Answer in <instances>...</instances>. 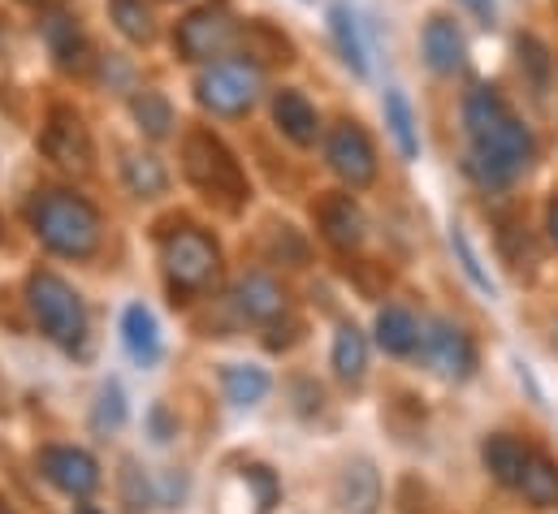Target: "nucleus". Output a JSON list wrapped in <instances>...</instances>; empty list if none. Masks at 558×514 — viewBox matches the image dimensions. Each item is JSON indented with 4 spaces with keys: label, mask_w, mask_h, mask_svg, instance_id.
<instances>
[{
    "label": "nucleus",
    "mask_w": 558,
    "mask_h": 514,
    "mask_svg": "<svg viewBox=\"0 0 558 514\" xmlns=\"http://www.w3.org/2000/svg\"><path fill=\"white\" fill-rule=\"evenodd\" d=\"M31 225H35L39 243L52 256H65V259H92L100 252V234H105L96 204H87L74 191H61V186L35 195Z\"/></svg>",
    "instance_id": "obj_1"
},
{
    "label": "nucleus",
    "mask_w": 558,
    "mask_h": 514,
    "mask_svg": "<svg viewBox=\"0 0 558 514\" xmlns=\"http://www.w3.org/2000/svg\"><path fill=\"white\" fill-rule=\"evenodd\" d=\"M182 173L208 199H226L230 208L247 204V173H243V164L234 160V151L213 130L204 126L186 130V138H182Z\"/></svg>",
    "instance_id": "obj_2"
},
{
    "label": "nucleus",
    "mask_w": 558,
    "mask_h": 514,
    "mask_svg": "<svg viewBox=\"0 0 558 514\" xmlns=\"http://www.w3.org/2000/svg\"><path fill=\"white\" fill-rule=\"evenodd\" d=\"M26 303H31L35 320H39V329H44L61 351L74 355V351L87 346V307H83L78 290H74L65 277H57V272H48V268H35V272L26 277Z\"/></svg>",
    "instance_id": "obj_3"
},
{
    "label": "nucleus",
    "mask_w": 558,
    "mask_h": 514,
    "mask_svg": "<svg viewBox=\"0 0 558 514\" xmlns=\"http://www.w3.org/2000/svg\"><path fill=\"white\" fill-rule=\"evenodd\" d=\"M160 268H165L173 303H182L191 294H204L221 277V247L204 230L182 225V230L160 238Z\"/></svg>",
    "instance_id": "obj_4"
},
{
    "label": "nucleus",
    "mask_w": 558,
    "mask_h": 514,
    "mask_svg": "<svg viewBox=\"0 0 558 514\" xmlns=\"http://www.w3.org/2000/svg\"><path fill=\"white\" fill-rule=\"evenodd\" d=\"M533 156H537L533 130L524 126V122H515V118H507L489 138L472 143L463 169H468V178H472L476 186L502 191V186H511V182L533 164Z\"/></svg>",
    "instance_id": "obj_5"
},
{
    "label": "nucleus",
    "mask_w": 558,
    "mask_h": 514,
    "mask_svg": "<svg viewBox=\"0 0 558 514\" xmlns=\"http://www.w3.org/2000/svg\"><path fill=\"white\" fill-rule=\"evenodd\" d=\"M265 96V78L256 61H213L199 78H195V100L217 113V118H243L260 105Z\"/></svg>",
    "instance_id": "obj_6"
},
{
    "label": "nucleus",
    "mask_w": 558,
    "mask_h": 514,
    "mask_svg": "<svg viewBox=\"0 0 558 514\" xmlns=\"http://www.w3.org/2000/svg\"><path fill=\"white\" fill-rule=\"evenodd\" d=\"M39 151L70 169V173H87L92 160H96V147H92V134L83 126V118L70 109V105H52L48 109V122H44V134H39Z\"/></svg>",
    "instance_id": "obj_7"
},
{
    "label": "nucleus",
    "mask_w": 558,
    "mask_h": 514,
    "mask_svg": "<svg viewBox=\"0 0 558 514\" xmlns=\"http://www.w3.org/2000/svg\"><path fill=\"white\" fill-rule=\"evenodd\" d=\"M325 160L329 169L351 186V191H364L377 182V147L373 138L364 134V126L355 122H338L325 138Z\"/></svg>",
    "instance_id": "obj_8"
},
{
    "label": "nucleus",
    "mask_w": 558,
    "mask_h": 514,
    "mask_svg": "<svg viewBox=\"0 0 558 514\" xmlns=\"http://www.w3.org/2000/svg\"><path fill=\"white\" fill-rule=\"evenodd\" d=\"M234 22L226 17V9H213V4H204V9H191L178 26H173V52L182 57V61H213V57H221L230 44H234Z\"/></svg>",
    "instance_id": "obj_9"
},
{
    "label": "nucleus",
    "mask_w": 558,
    "mask_h": 514,
    "mask_svg": "<svg viewBox=\"0 0 558 514\" xmlns=\"http://www.w3.org/2000/svg\"><path fill=\"white\" fill-rule=\"evenodd\" d=\"M420 346H424V359L433 364L437 377L446 381H468L476 372V346L472 338L450 325V320H433L424 333H420Z\"/></svg>",
    "instance_id": "obj_10"
},
{
    "label": "nucleus",
    "mask_w": 558,
    "mask_h": 514,
    "mask_svg": "<svg viewBox=\"0 0 558 514\" xmlns=\"http://www.w3.org/2000/svg\"><path fill=\"white\" fill-rule=\"evenodd\" d=\"M39 472L48 476V485H57L61 493H70L78 502H87L100 489V463L87 450H74V445L39 450Z\"/></svg>",
    "instance_id": "obj_11"
},
{
    "label": "nucleus",
    "mask_w": 558,
    "mask_h": 514,
    "mask_svg": "<svg viewBox=\"0 0 558 514\" xmlns=\"http://www.w3.org/2000/svg\"><path fill=\"white\" fill-rule=\"evenodd\" d=\"M39 30H44V44H48V52H52V61H57L61 70L83 74V70L92 65V44H87V35H83V26H78L74 13L52 9V13L39 22Z\"/></svg>",
    "instance_id": "obj_12"
},
{
    "label": "nucleus",
    "mask_w": 558,
    "mask_h": 514,
    "mask_svg": "<svg viewBox=\"0 0 558 514\" xmlns=\"http://www.w3.org/2000/svg\"><path fill=\"white\" fill-rule=\"evenodd\" d=\"M424 61H428L433 74H459V70L468 65V39H463V30H459L450 17H441V13H433V17L424 22Z\"/></svg>",
    "instance_id": "obj_13"
},
{
    "label": "nucleus",
    "mask_w": 558,
    "mask_h": 514,
    "mask_svg": "<svg viewBox=\"0 0 558 514\" xmlns=\"http://www.w3.org/2000/svg\"><path fill=\"white\" fill-rule=\"evenodd\" d=\"M316 221H320L325 243L338 247V252H355V247L364 243V230H368V225H364V212L355 208L351 195H329V199L320 204Z\"/></svg>",
    "instance_id": "obj_14"
},
{
    "label": "nucleus",
    "mask_w": 558,
    "mask_h": 514,
    "mask_svg": "<svg viewBox=\"0 0 558 514\" xmlns=\"http://www.w3.org/2000/svg\"><path fill=\"white\" fill-rule=\"evenodd\" d=\"M234 307L256 325H274L278 316H286V290L269 272H247L234 285Z\"/></svg>",
    "instance_id": "obj_15"
},
{
    "label": "nucleus",
    "mask_w": 558,
    "mask_h": 514,
    "mask_svg": "<svg viewBox=\"0 0 558 514\" xmlns=\"http://www.w3.org/2000/svg\"><path fill=\"white\" fill-rule=\"evenodd\" d=\"M274 122L278 130L290 138V143H299V147H312L316 143V134H320V113L307 105V96L303 91H294V87H286L274 96Z\"/></svg>",
    "instance_id": "obj_16"
},
{
    "label": "nucleus",
    "mask_w": 558,
    "mask_h": 514,
    "mask_svg": "<svg viewBox=\"0 0 558 514\" xmlns=\"http://www.w3.org/2000/svg\"><path fill=\"white\" fill-rule=\"evenodd\" d=\"M338 506L347 514H377L381 506V476L373 472V463H347L338 476Z\"/></svg>",
    "instance_id": "obj_17"
},
{
    "label": "nucleus",
    "mask_w": 558,
    "mask_h": 514,
    "mask_svg": "<svg viewBox=\"0 0 558 514\" xmlns=\"http://www.w3.org/2000/svg\"><path fill=\"white\" fill-rule=\"evenodd\" d=\"M329 35H333V48L342 57V65L364 78L368 74V48H364V35H360V22H355V9L347 0L329 4Z\"/></svg>",
    "instance_id": "obj_18"
},
{
    "label": "nucleus",
    "mask_w": 558,
    "mask_h": 514,
    "mask_svg": "<svg viewBox=\"0 0 558 514\" xmlns=\"http://www.w3.org/2000/svg\"><path fill=\"white\" fill-rule=\"evenodd\" d=\"M481 458H485L489 476H494L502 489H520V476H524V467H529L533 450H529L524 441L507 437V432H494V437L481 445Z\"/></svg>",
    "instance_id": "obj_19"
},
{
    "label": "nucleus",
    "mask_w": 558,
    "mask_h": 514,
    "mask_svg": "<svg viewBox=\"0 0 558 514\" xmlns=\"http://www.w3.org/2000/svg\"><path fill=\"white\" fill-rule=\"evenodd\" d=\"M507 118H511V109H507V100L498 96V87H476V91H468V100H463V130H468L472 143L489 138Z\"/></svg>",
    "instance_id": "obj_20"
},
{
    "label": "nucleus",
    "mask_w": 558,
    "mask_h": 514,
    "mask_svg": "<svg viewBox=\"0 0 558 514\" xmlns=\"http://www.w3.org/2000/svg\"><path fill=\"white\" fill-rule=\"evenodd\" d=\"M122 338H126V351H131L135 364L151 368L160 359V329H156V316L143 303H131L122 311Z\"/></svg>",
    "instance_id": "obj_21"
},
{
    "label": "nucleus",
    "mask_w": 558,
    "mask_h": 514,
    "mask_svg": "<svg viewBox=\"0 0 558 514\" xmlns=\"http://www.w3.org/2000/svg\"><path fill=\"white\" fill-rule=\"evenodd\" d=\"M377 346L395 359H408L420 346V325L408 307H381L377 316Z\"/></svg>",
    "instance_id": "obj_22"
},
{
    "label": "nucleus",
    "mask_w": 558,
    "mask_h": 514,
    "mask_svg": "<svg viewBox=\"0 0 558 514\" xmlns=\"http://www.w3.org/2000/svg\"><path fill=\"white\" fill-rule=\"evenodd\" d=\"M243 52H247V61H269V65H290L294 61V44L281 35L274 22H265V17H256V22H247L243 30Z\"/></svg>",
    "instance_id": "obj_23"
},
{
    "label": "nucleus",
    "mask_w": 558,
    "mask_h": 514,
    "mask_svg": "<svg viewBox=\"0 0 558 514\" xmlns=\"http://www.w3.org/2000/svg\"><path fill=\"white\" fill-rule=\"evenodd\" d=\"M520 493H524L529 506H537V511H555L558 506V463L555 458H546V454L533 450V458H529V467H524V476H520Z\"/></svg>",
    "instance_id": "obj_24"
},
{
    "label": "nucleus",
    "mask_w": 558,
    "mask_h": 514,
    "mask_svg": "<svg viewBox=\"0 0 558 514\" xmlns=\"http://www.w3.org/2000/svg\"><path fill=\"white\" fill-rule=\"evenodd\" d=\"M333 372L347 386H360L364 372H368V338L355 325H342L338 338H333Z\"/></svg>",
    "instance_id": "obj_25"
},
{
    "label": "nucleus",
    "mask_w": 558,
    "mask_h": 514,
    "mask_svg": "<svg viewBox=\"0 0 558 514\" xmlns=\"http://www.w3.org/2000/svg\"><path fill=\"white\" fill-rule=\"evenodd\" d=\"M122 178H126L131 195H140V199H156V195L169 191V173L151 151H126L122 156Z\"/></svg>",
    "instance_id": "obj_26"
},
{
    "label": "nucleus",
    "mask_w": 558,
    "mask_h": 514,
    "mask_svg": "<svg viewBox=\"0 0 558 514\" xmlns=\"http://www.w3.org/2000/svg\"><path fill=\"white\" fill-rule=\"evenodd\" d=\"M269 372L265 368H252V364H226L221 368V389H226V397L234 402V406H256V402H265V393H269Z\"/></svg>",
    "instance_id": "obj_27"
},
{
    "label": "nucleus",
    "mask_w": 558,
    "mask_h": 514,
    "mask_svg": "<svg viewBox=\"0 0 558 514\" xmlns=\"http://www.w3.org/2000/svg\"><path fill=\"white\" fill-rule=\"evenodd\" d=\"M131 118L140 122L147 138H169L173 134V105L160 91H151V87H140L131 96Z\"/></svg>",
    "instance_id": "obj_28"
},
{
    "label": "nucleus",
    "mask_w": 558,
    "mask_h": 514,
    "mask_svg": "<svg viewBox=\"0 0 558 514\" xmlns=\"http://www.w3.org/2000/svg\"><path fill=\"white\" fill-rule=\"evenodd\" d=\"M109 17L131 44H151L156 39V13H151L147 0H109Z\"/></svg>",
    "instance_id": "obj_29"
},
{
    "label": "nucleus",
    "mask_w": 558,
    "mask_h": 514,
    "mask_svg": "<svg viewBox=\"0 0 558 514\" xmlns=\"http://www.w3.org/2000/svg\"><path fill=\"white\" fill-rule=\"evenodd\" d=\"M386 126H390V134H395V143H399L403 160H416L420 156L416 113H412V105H408V96H403V91H386Z\"/></svg>",
    "instance_id": "obj_30"
},
{
    "label": "nucleus",
    "mask_w": 558,
    "mask_h": 514,
    "mask_svg": "<svg viewBox=\"0 0 558 514\" xmlns=\"http://www.w3.org/2000/svg\"><path fill=\"white\" fill-rule=\"evenodd\" d=\"M515 52H520V70L529 74V83H533V87H550V74H555L550 48H546L537 35H520V39H515Z\"/></svg>",
    "instance_id": "obj_31"
},
{
    "label": "nucleus",
    "mask_w": 558,
    "mask_h": 514,
    "mask_svg": "<svg viewBox=\"0 0 558 514\" xmlns=\"http://www.w3.org/2000/svg\"><path fill=\"white\" fill-rule=\"evenodd\" d=\"M450 247H454V256H459V264H463L468 281H472L481 294H489V298H494V290H498V285H494V277L481 268V256L472 252V243H468V230H463V225H450Z\"/></svg>",
    "instance_id": "obj_32"
},
{
    "label": "nucleus",
    "mask_w": 558,
    "mask_h": 514,
    "mask_svg": "<svg viewBox=\"0 0 558 514\" xmlns=\"http://www.w3.org/2000/svg\"><path fill=\"white\" fill-rule=\"evenodd\" d=\"M122 419H126V393H122L118 381H109V386L100 389V402H96L92 424H96L100 432H113V428H122Z\"/></svg>",
    "instance_id": "obj_33"
},
{
    "label": "nucleus",
    "mask_w": 558,
    "mask_h": 514,
    "mask_svg": "<svg viewBox=\"0 0 558 514\" xmlns=\"http://www.w3.org/2000/svg\"><path fill=\"white\" fill-rule=\"evenodd\" d=\"M269 256L281 259V264H307V243L299 238V230L290 225H274V243H269Z\"/></svg>",
    "instance_id": "obj_34"
},
{
    "label": "nucleus",
    "mask_w": 558,
    "mask_h": 514,
    "mask_svg": "<svg viewBox=\"0 0 558 514\" xmlns=\"http://www.w3.org/2000/svg\"><path fill=\"white\" fill-rule=\"evenodd\" d=\"M399 511L403 514H433V493L420 485L416 476H403V485H399Z\"/></svg>",
    "instance_id": "obj_35"
},
{
    "label": "nucleus",
    "mask_w": 558,
    "mask_h": 514,
    "mask_svg": "<svg viewBox=\"0 0 558 514\" xmlns=\"http://www.w3.org/2000/svg\"><path fill=\"white\" fill-rule=\"evenodd\" d=\"M122 493H126L131 511H143V506H147V480H143V472L135 463H126V472H122Z\"/></svg>",
    "instance_id": "obj_36"
},
{
    "label": "nucleus",
    "mask_w": 558,
    "mask_h": 514,
    "mask_svg": "<svg viewBox=\"0 0 558 514\" xmlns=\"http://www.w3.org/2000/svg\"><path fill=\"white\" fill-rule=\"evenodd\" d=\"M459 4H463L481 26H494V22H498V4H494V0H459Z\"/></svg>",
    "instance_id": "obj_37"
},
{
    "label": "nucleus",
    "mask_w": 558,
    "mask_h": 514,
    "mask_svg": "<svg viewBox=\"0 0 558 514\" xmlns=\"http://www.w3.org/2000/svg\"><path fill=\"white\" fill-rule=\"evenodd\" d=\"M151 432H156V441H169V437H173V428H169V411H165V406H151Z\"/></svg>",
    "instance_id": "obj_38"
},
{
    "label": "nucleus",
    "mask_w": 558,
    "mask_h": 514,
    "mask_svg": "<svg viewBox=\"0 0 558 514\" xmlns=\"http://www.w3.org/2000/svg\"><path fill=\"white\" fill-rule=\"evenodd\" d=\"M546 230H550V243L558 247V195L546 204Z\"/></svg>",
    "instance_id": "obj_39"
},
{
    "label": "nucleus",
    "mask_w": 558,
    "mask_h": 514,
    "mask_svg": "<svg viewBox=\"0 0 558 514\" xmlns=\"http://www.w3.org/2000/svg\"><path fill=\"white\" fill-rule=\"evenodd\" d=\"M78 514H100L96 506H78Z\"/></svg>",
    "instance_id": "obj_40"
},
{
    "label": "nucleus",
    "mask_w": 558,
    "mask_h": 514,
    "mask_svg": "<svg viewBox=\"0 0 558 514\" xmlns=\"http://www.w3.org/2000/svg\"><path fill=\"white\" fill-rule=\"evenodd\" d=\"M22 4H48V0H22Z\"/></svg>",
    "instance_id": "obj_41"
},
{
    "label": "nucleus",
    "mask_w": 558,
    "mask_h": 514,
    "mask_svg": "<svg viewBox=\"0 0 558 514\" xmlns=\"http://www.w3.org/2000/svg\"><path fill=\"white\" fill-rule=\"evenodd\" d=\"M0 514H13V511H9V506H4V502H0Z\"/></svg>",
    "instance_id": "obj_42"
},
{
    "label": "nucleus",
    "mask_w": 558,
    "mask_h": 514,
    "mask_svg": "<svg viewBox=\"0 0 558 514\" xmlns=\"http://www.w3.org/2000/svg\"><path fill=\"white\" fill-rule=\"evenodd\" d=\"M0 243H4V221H0Z\"/></svg>",
    "instance_id": "obj_43"
}]
</instances>
